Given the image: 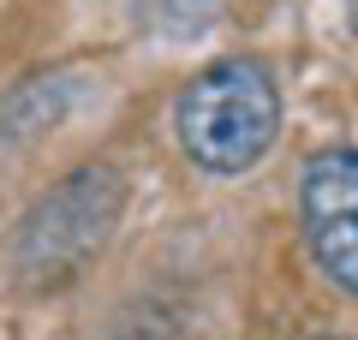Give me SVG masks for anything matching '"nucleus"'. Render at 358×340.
Here are the masks:
<instances>
[{"mask_svg": "<svg viewBox=\"0 0 358 340\" xmlns=\"http://www.w3.org/2000/svg\"><path fill=\"white\" fill-rule=\"evenodd\" d=\"M299 227H305L310 263L358 299V150L334 143L299 167Z\"/></svg>", "mask_w": 358, "mask_h": 340, "instance_id": "7ed1b4c3", "label": "nucleus"}, {"mask_svg": "<svg viewBox=\"0 0 358 340\" xmlns=\"http://www.w3.org/2000/svg\"><path fill=\"white\" fill-rule=\"evenodd\" d=\"M126 209V179L108 162H84L42 191L6 239V275L24 292H60L108 251Z\"/></svg>", "mask_w": 358, "mask_h": 340, "instance_id": "f03ea898", "label": "nucleus"}, {"mask_svg": "<svg viewBox=\"0 0 358 340\" xmlns=\"http://www.w3.org/2000/svg\"><path fill=\"white\" fill-rule=\"evenodd\" d=\"M310 340H346V334H310Z\"/></svg>", "mask_w": 358, "mask_h": 340, "instance_id": "39448f33", "label": "nucleus"}, {"mask_svg": "<svg viewBox=\"0 0 358 340\" xmlns=\"http://www.w3.org/2000/svg\"><path fill=\"white\" fill-rule=\"evenodd\" d=\"M346 24H352V42H358V0H346Z\"/></svg>", "mask_w": 358, "mask_h": 340, "instance_id": "20e7f679", "label": "nucleus"}, {"mask_svg": "<svg viewBox=\"0 0 358 340\" xmlns=\"http://www.w3.org/2000/svg\"><path fill=\"white\" fill-rule=\"evenodd\" d=\"M281 138V84L263 60L227 54L185 78L173 96V143L209 179H239Z\"/></svg>", "mask_w": 358, "mask_h": 340, "instance_id": "f257e3e1", "label": "nucleus"}]
</instances>
